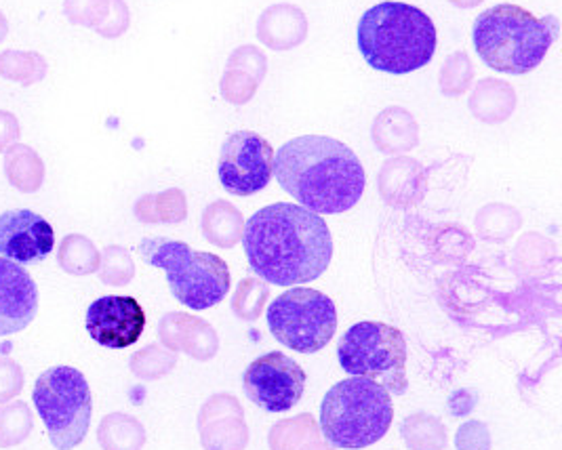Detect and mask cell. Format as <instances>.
<instances>
[{
    "label": "cell",
    "instance_id": "obj_14",
    "mask_svg": "<svg viewBox=\"0 0 562 450\" xmlns=\"http://www.w3.org/2000/svg\"><path fill=\"white\" fill-rule=\"evenodd\" d=\"M38 314V286L20 263L0 257V337L26 330Z\"/></svg>",
    "mask_w": 562,
    "mask_h": 450
},
{
    "label": "cell",
    "instance_id": "obj_20",
    "mask_svg": "<svg viewBox=\"0 0 562 450\" xmlns=\"http://www.w3.org/2000/svg\"><path fill=\"white\" fill-rule=\"evenodd\" d=\"M34 417L24 401L7 402L0 406V449H13L26 442L32 434Z\"/></svg>",
    "mask_w": 562,
    "mask_h": 450
},
{
    "label": "cell",
    "instance_id": "obj_18",
    "mask_svg": "<svg viewBox=\"0 0 562 450\" xmlns=\"http://www.w3.org/2000/svg\"><path fill=\"white\" fill-rule=\"evenodd\" d=\"M57 263L68 274H93L100 268V252L89 238L70 234L61 240L57 249Z\"/></svg>",
    "mask_w": 562,
    "mask_h": 450
},
{
    "label": "cell",
    "instance_id": "obj_17",
    "mask_svg": "<svg viewBox=\"0 0 562 450\" xmlns=\"http://www.w3.org/2000/svg\"><path fill=\"white\" fill-rule=\"evenodd\" d=\"M47 59L36 50H2L0 53V78L18 82L22 87H32L45 80Z\"/></svg>",
    "mask_w": 562,
    "mask_h": 450
},
{
    "label": "cell",
    "instance_id": "obj_1",
    "mask_svg": "<svg viewBox=\"0 0 562 450\" xmlns=\"http://www.w3.org/2000/svg\"><path fill=\"white\" fill-rule=\"evenodd\" d=\"M243 247L251 270L277 286H300L318 280L333 259L327 222L293 202H277L249 217Z\"/></svg>",
    "mask_w": 562,
    "mask_h": 450
},
{
    "label": "cell",
    "instance_id": "obj_15",
    "mask_svg": "<svg viewBox=\"0 0 562 450\" xmlns=\"http://www.w3.org/2000/svg\"><path fill=\"white\" fill-rule=\"evenodd\" d=\"M306 34V15L293 4H272L261 13L257 22L259 41L274 50L293 49L302 45Z\"/></svg>",
    "mask_w": 562,
    "mask_h": 450
},
{
    "label": "cell",
    "instance_id": "obj_8",
    "mask_svg": "<svg viewBox=\"0 0 562 450\" xmlns=\"http://www.w3.org/2000/svg\"><path fill=\"white\" fill-rule=\"evenodd\" d=\"M32 398L53 449H77L93 417V396L85 375L75 367H52L36 379Z\"/></svg>",
    "mask_w": 562,
    "mask_h": 450
},
{
    "label": "cell",
    "instance_id": "obj_26",
    "mask_svg": "<svg viewBox=\"0 0 562 450\" xmlns=\"http://www.w3.org/2000/svg\"><path fill=\"white\" fill-rule=\"evenodd\" d=\"M449 2L456 4V7H460V9H472V7L481 4L483 0H449Z\"/></svg>",
    "mask_w": 562,
    "mask_h": 450
},
{
    "label": "cell",
    "instance_id": "obj_24",
    "mask_svg": "<svg viewBox=\"0 0 562 450\" xmlns=\"http://www.w3.org/2000/svg\"><path fill=\"white\" fill-rule=\"evenodd\" d=\"M128 22H131V15H128V7L125 4V0H112L110 18L98 34L103 38H119L121 34L127 32Z\"/></svg>",
    "mask_w": 562,
    "mask_h": 450
},
{
    "label": "cell",
    "instance_id": "obj_13",
    "mask_svg": "<svg viewBox=\"0 0 562 450\" xmlns=\"http://www.w3.org/2000/svg\"><path fill=\"white\" fill-rule=\"evenodd\" d=\"M55 247L52 224L30 211L15 209L0 215V257L20 266H34L45 261Z\"/></svg>",
    "mask_w": 562,
    "mask_h": 450
},
{
    "label": "cell",
    "instance_id": "obj_16",
    "mask_svg": "<svg viewBox=\"0 0 562 450\" xmlns=\"http://www.w3.org/2000/svg\"><path fill=\"white\" fill-rule=\"evenodd\" d=\"M4 176L15 190L24 194H34L43 188L45 162L38 156V151L32 150L30 146L13 144L4 151Z\"/></svg>",
    "mask_w": 562,
    "mask_h": 450
},
{
    "label": "cell",
    "instance_id": "obj_12",
    "mask_svg": "<svg viewBox=\"0 0 562 450\" xmlns=\"http://www.w3.org/2000/svg\"><path fill=\"white\" fill-rule=\"evenodd\" d=\"M85 328L102 348L125 350L139 341L146 328V312L135 297L105 295L89 305Z\"/></svg>",
    "mask_w": 562,
    "mask_h": 450
},
{
    "label": "cell",
    "instance_id": "obj_19",
    "mask_svg": "<svg viewBox=\"0 0 562 450\" xmlns=\"http://www.w3.org/2000/svg\"><path fill=\"white\" fill-rule=\"evenodd\" d=\"M144 438V427L127 415L105 417L98 431V440L103 450H139Z\"/></svg>",
    "mask_w": 562,
    "mask_h": 450
},
{
    "label": "cell",
    "instance_id": "obj_22",
    "mask_svg": "<svg viewBox=\"0 0 562 450\" xmlns=\"http://www.w3.org/2000/svg\"><path fill=\"white\" fill-rule=\"evenodd\" d=\"M100 275L105 284H127L133 275V263L127 250L121 247H108L103 250Z\"/></svg>",
    "mask_w": 562,
    "mask_h": 450
},
{
    "label": "cell",
    "instance_id": "obj_25",
    "mask_svg": "<svg viewBox=\"0 0 562 450\" xmlns=\"http://www.w3.org/2000/svg\"><path fill=\"white\" fill-rule=\"evenodd\" d=\"M20 135H22V128L15 114L0 110V151H7L13 144H18Z\"/></svg>",
    "mask_w": 562,
    "mask_h": 450
},
{
    "label": "cell",
    "instance_id": "obj_23",
    "mask_svg": "<svg viewBox=\"0 0 562 450\" xmlns=\"http://www.w3.org/2000/svg\"><path fill=\"white\" fill-rule=\"evenodd\" d=\"M24 369L9 356H0V404L18 398L24 390Z\"/></svg>",
    "mask_w": 562,
    "mask_h": 450
},
{
    "label": "cell",
    "instance_id": "obj_3",
    "mask_svg": "<svg viewBox=\"0 0 562 450\" xmlns=\"http://www.w3.org/2000/svg\"><path fill=\"white\" fill-rule=\"evenodd\" d=\"M358 50L364 61L385 75H411L426 68L436 53V25L409 2L385 0L362 13Z\"/></svg>",
    "mask_w": 562,
    "mask_h": 450
},
{
    "label": "cell",
    "instance_id": "obj_10",
    "mask_svg": "<svg viewBox=\"0 0 562 450\" xmlns=\"http://www.w3.org/2000/svg\"><path fill=\"white\" fill-rule=\"evenodd\" d=\"M217 176L232 196H254L274 177V148L256 131H236L222 146Z\"/></svg>",
    "mask_w": 562,
    "mask_h": 450
},
{
    "label": "cell",
    "instance_id": "obj_7",
    "mask_svg": "<svg viewBox=\"0 0 562 450\" xmlns=\"http://www.w3.org/2000/svg\"><path fill=\"white\" fill-rule=\"evenodd\" d=\"M344 373L382 385L387 394L403 396L407 381V341L396 326L362 320L350 326L337 344Z\"/></svg>",
    "mask_w": 562,
    "mask_h": 450
},
{
    "label": "cell",
    "instance_id": "obj_5",
    "mask_svg": "<svg viewBox=\"0 0 562 450\" xmlns=\"http://www.w3.org/2000/svg\"><path fill=\"white\" fill-rule=\"evenodd\" d=\"M394 421V404L382 385L350 376L335 383L321 402V431L335 449L378 445Z\"/></svg>",
    "mask_w": 562,
    "mask_h": 450
},
{
    "label": "cell",
    "instance_id": "obj_4",
    "mask_svg": "<svg viewBox=\"0 0 562 450\" xmlns=\"http://www.w3.org/2000/svg\"><path fill=\"white\" fill-rule=\"evenodd\" d=\"M559 20L554 15L536 18L518 4H495L483 11L474 27L472 41L479 57L491 70L502 75H529L546 59L559 38Z\"/></svg>",
    "mask_w": 562,
    "mask_h": 450
},
{
    "label": "cell",
    "instance_id": "obj_9",
    "mask_svg": "<svg viewBox=\"0 0 562 450\" xmlns=\"http://www.w3.org/2000/svg\"><path fill=\"white\" fill-rule=\"evenodd\" d=\"M266 320L281 346L310 356L329 346L337 330V310L325 293L293 286L268 305Z\"/></svg>",
    "mask_w": 562,
    "mask_h": 450
},
{
    "label": "cell",
    "instance_id": "obj_27",
    "mask_svg": "<svg viewBox=\"0 0 562 450\" xmlns=\"http://www.w3.org/2000/svg\"><path fill=\"white\" fill-rule=\"evenodd\" d=\"M7 34H9V22H7L4 13L0 11V43L7 38Z\"/></svg>",
    "mask_w": 562,
    "mask_h": 450
},
{
    "label": "cell",
    "instance_id": "obj_6",
    "mask_svg": "<svg viewBox=\"0 0 562 450\" xmlns=\"http://www.w3.org/2000/svg\"><path fill=\"white\" fill-rule=\"evenodd\" d=\"M137 250L148 266L167 274L171 295L190 310L215 307L231 291L228 263L213 252L171 238H144Z\"/></svg>",
    "mask_w": 562,
    "mask_h": 450
},
{
    "label": "cell",
    "instance_id": "obj_11",
    "mask_svg": "<svg viewBox=\"0 0 562 450\" xmlns=\"http://www.w3.org/2000/svg\"><path fill=\"white\" fill-rule=\"evenodd\" d=\"M247 398L266 413H286L302 401L306 390L304 369L282 351H268L256 358L245 375Z\"/></svg>",
    "mask_w": 562,
    "mask_h": 450
},
{
    "label": "cell",
    "instance_id": "obj_21",
    "mask_svg": "<svg viewBox=\"0 0 562 450\" xmlns=\"http://www.w3.org/2000/svg\"><path fill=\"white\" fill-rule=\"evenodd\" d=\"M112 11V0H64V15L75 25L102 30Z\"/></svg>",
    "mask_w": 562,
    "mask_h": 450
},
{
    "label": "cell",
    "instance_id": "obj_2",
    "mask_svg": "<svg viewBox=\"0 0 562 450\" xmlns=\"http://www.w3.org/2000/svg\"><path fill=\"white\" fill-rule=\"evenodd\" d=\"M274 176L286 194L316 215L355 209L367 176L355 151L327 135H302L274 154Z\"/></svg>",
    "mask_w": 562,
    "mask_h": 450
}]
</instances>
